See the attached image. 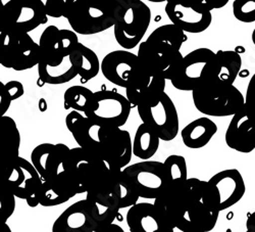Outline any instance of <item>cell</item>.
<instances>
[{"mask_svg":"<svg viewBox=\"0 0 255 232\" xmlns=\"http://www.w3.org/2000/svg\"><path fill=\"white\" fill-rule=\"evenodd\" d=\"M154 206L166 222L183 232L211 231L222 212L217 189L198 178L172 181Z\"/></svg>","mask_w":255,"mask_h":232,"instance_id":"6da1fadb","label":"cell"},{"mask_svg":"<svg viewBox=\"0 0 255 232\" xmlns=\"http://www.w3.org/2000/svg\"><path fill=\"white\" fill-rule=\"evenodd\" d=\"M186 40L185 32L173 24L156 28L139 44L137 55L141 65L168 80L183 57L181 48Z\"/></svg>","mask_w":255,"mask_h":232,"instance_id":"7a4b0ae2","label":"cell"},{"mask_svg":"<svg viewBox=\"0 0 255 232\" xmlns=\"http://www.w3.org/2000/svg\"><path fill=\"white\" fill-rule=\"evenodd\" d=\"M63 169L75 184L78 195L110 194L112 167L99 155L80 146L70 149Z\"/></svg>","mask_w":255,"mask_h":232,"instance_id":"3957f363","label":"cell"},{"mask_svg":"<svg viewBox=\"0 0 255 232\" xmlns=\"http://www.w3.org/2000/svg\"><path fill=\"white\" fill-rule=\"evenodd\" d=\"M151 23V10L142 0H125L118 3L115 38L124 49L137 47Z\"/></svg>","mask_w":255,"mask_h":232,"instance_id":"277c9868","label":"cell"},{"mask_svg":"<svg viewBox=\"0 0 255 232\" xmlns=\"http://www.w3.org/2000/svg\"><path fill=\"white\" fill-rule=\"evenodd\" d=\"M195 108L210 117H229L240 111L245 103L242 92L234 84L201 82L192 90Z\"/></svg>","mask_w":255,"mask_h":232,"instance_id":"5b68a950","label":"cell"},{"mask_svg":"<svg viewBox=\"0 0 255 232\" xmlns=\"http://www.w3.org/2000/svg\"><path fill=\"white\" fill-rule=\"evenodd\" d=\"M42 0H0V31L30 33L47 23Z\"/></svg>","mask_w":255,"mask_h":232,"instance_id":"8992f818","label":"cell"},{"mask_svg":"<svg viewBox=\"0 0 255 232\" xmlns=\"http://www.w3.org/2000/svg\"><path fill=\"white\" fill-rule=\"evenodd\" d=\"M118 3L119 0H84L67 19L77 34H99L114 27Z\"/></svg>","mask_w":255,"mask_h":232,"instance_id":"52a82bcc","label":"cell"},{"mask_svg":"<svg viewBox=\"0 0 255 232\" xmlns=\"http://www.w3.org/2000/svg\"><path fill=\"white\" fill-rule=\"evenodd\" d=\"M40 58L39 43L26 32H1L0 65L23 72L36 67Z\"/></svg>","mask_w":255,"mask_h":232,"instance_id":"ba28073f","label":"cell"},{"mask_svg":"<svg viewBox=\"0 0 255 232\" xmlns=\"http://www.w3.org/2000/svg\"><path fill=\"white\" fill-rule=\"evenodd\" d=\"M137 111L145 123L158 135L160 140H174L180 130L179 115L173 99L164 91L155 99L138 105Z\"/></svg>","mask_w":255,"mask_h":232,"instance_id":"9c48e42d","label":"cell"},{"mask_svg":"<svg viewBox=\"0 0 255 232\" xmlns=\"http://www.w3.org/2000/svg\"><path fill=\"white\" fill-rule=\"evenodd\" d=\"M132 104L123 94L113 90L93 92L84 115L100 126L122 127L131 114Z\"/></svg>","mask_w":255,"mask_h":232,"instance_id":"30bf717a","label":"cell"},{"mask_svg":"<svg viewBox=\"0 0 255 232\" xmlns=\"http://www.w3.org/2000/svg\"><path fill=\"white\" fill-rule=\"evenodd\" d=\"M130 178L139 198L155 200L171 183V178L163 163L144 160L123 168Z\"/></svg>","mask_w":255,"mask_h":232,"instance_id":"8fae6325","label":"cell"},{"mask_svg":"<svg viewBox=\"0 0 255 232\" xmlns=\"http://www.w3.org/2000/svg\"><path fill=\"white\" fill-rule=\"evenodd\" d=\"M216 52L209 48H197L183 56L168 78L181 91H192L205 79Z\"/></svg>","mask_w":255,"mask_h":232,"instance_id":"7c38bea8","label":"cell"},{"mask_svg":"<svg viewBox=\"0 0 255 232\" xmlns=\"http://www.w3.org/2000/svg\"><path fill=\"white\" fill-rule=\"evenodd\" d=\"M164 9L172 24L185 33H202L212 22L211 10L197 0H167Z\"/></svg>","mask_w":255,"mask_h":232,"instance_id":"4fadbf2b","label":"cell"},{"mask_svg":"<svg viewBox=\"0 0 255 232\" xmlns=\"http://www.w3.org/2000/svg\"><path fill=\"white\" fill-rule=\"evenodd\" d=\"M98 155L110 167L123 169L129 165L133 156L130 133L115 126H100Z\"/></svg>","mask_w":255,"mask_h":232,"instance_id":"5bb4252c","label":"cell"},{"mask_svg":"<svg viewBox=\"0 0 255 232\" xmlns=\"http://www.w3.org/2000/svg\"><path fill=\"white\" fill-rule=\"evenodd\" d=\"M79 42L77 33L73 30L58 29L56 26H48L39 39V62L55 67L62 64Z\"/></svg>","mask_w":255,"mask_h":232,"instance_id":"9a60e30c","label":"cell"},{"mask_svg":"<svg viewBox=\"0 0 255 232\" xmlns=\"http://www.w3.org/2000/svg\"><path fill=\"white\" fill-rule=\"evenodd\" d=\"M5 179L15 198L25 200L31 208L40 205L41 177L31 162L18 157Z\"/></svg>","mask_w":255,"mask_h":232,"instance_id":"2e32d148","label":"cell"},{"mask_svg":"<svg viewBox=\"0 0 255 232\" xmlns=\"http://www.w3.org/2000/svg\"><path fill=\"white\" fill-rule=\"evenodd\" d=\"M140 67L138 55L127 49L112 51L100 62V71L104 78L123 88L127 87Z\"/></svg>","mask_w":255,"mask_h":232,"instance_id":"e0dca14e","label":"cell"},{"mask_svg":"<svg viewBox=\"0 0 255 232\" xmlns=\"http://www.w3.org/2000/svg\"><path fill=\"white\" fill-rule=\"evenodd\" d=\"M166 81L161 75L148 71L141 65L125 88L126 97L135 107L149 102L165 91Z\"/></svg>","mask_w":255,"mask_h":232,"instance_id":"ac0fdd59","label":"cell"},{"mask_svg":"<svg viewBox=\"0 0 255 232\" xmlns=\"http://www.w3.org/2000/svg\"><path fill=\"white\" fill-rule=\"evenodd\" d=\"M230 149L242 154L255 150V122L244 107L232 116L225 135Z\"/></svg>","mask_w":255,"mask_h":232,"instance_id":"d6986e66","label":"cell"},{"mask_svg":"<svg viewBox=\"0 0 255 232\" xmlns=\"http://www.w3.org/2000/svg\"><path fill=\"white\" fill-rule=\"evenodd\" d=\"M69 152L70 147L63 143H41L33 150L31 163L41 178L49 179L63 171V162Z\"/></svg>","mask_w":255,"mask_h":232,"instance_id":"ffe728a7","label":"cell"},{"mask_svg":"<svg viewBox=\"0 0 255 232\" xmlns=\"http://www.w3.org/2000/svg\"><path fill=\"white\" fill-rule=\"evenodd\" d=\"M127 224L131 232H174L154 204L136 203L127 213Z\"/></svg>","mask_w":255,"mask_h":232,"instance_id":"44dd1931","label":"cell"},{"mask_svg":"<svg viewBox=\"0 0 255 232\" xmlns=\"http://www.w3.org/2000/svg\"><path fill=\"white\" fill-rule=\"evenodd\" d=\"M208 183L214 186L220 197L221 211L239 203L246 193L245 181L237 169H227L212 176Z\"/></svg>","mask_w":255,"mask_h":232,"instance_id":"7402d4cb","label":"cell"},{"mask_svg":"<svg viewBox=\"0 0 255 232\" xmlns=\"http://www.w3.org/2000/svg\"><path fill=\"white\" fill-rule=\"evenodd\" d=\"M20 133L14 120L0 117V176L5 178L19 157Z\"/></svg>","mask_w":255,"mask_h":232,"instance_id":"603a6c76","label":"cell"},{"mask_svg":"<svg viewBox=\"0 0 255 232\" xmlns=\"http://www.w3.org/2000/svg\"><path fill=\"white\" fill-rule=\"evenodd\" d=\"M78 195L77 188L65 171L49 179L41 178L39 204L43 207H55L66 204Z\"/></svg>","mask_w":255,"mask_h":232,"instance_id":"cb8c5ba5","label":"cell"},{"mask_svg":"<svg viewBox=\"0 0 255 232\" xmlns=\"http://www.w3.org/2000/svg\"><path fill=\"white\" fill-rule=\"evenodd\" d=\"M96 230L86 199L66 209L52 225V232H96Z\"/></svg>","mask_w":255,"mask_h":232,"instance_id":"d4e9b609","label":"cell"},{"mask_svg":"<svg viewBox=\"0 0 255 232\" xmlns=\"http://www.w3.org/2000/svg\"><path fill=\"white\" fill-rule=\"evenodd\" d=\"M66 125L80 147L98 155L100 125L77 111H72L67 116Z\"/></svg>","mask_w":255,"mask_h":232,"instance_id":"484cf974","label":"cell"},{"mask_svg":"<svg viewBox=\"0 0 255 232\" xmlns=\"http://www.w3.org/2000/svg\"><path fill=\"white\" fill-rule=\"evenodd\" d=\"M242 68V58L237 51L219 50L207 76L202 82H215L232 85L236 81Z\"/></svg>","mask_w":255,"mask_h":232,"instance_id":"4316f807","label":"cell"},{"mask_svg":"<svg viewBox=\"0 0 255 232\" xmlns=\"http://www.w3.org/2000/svg\"><path fill=\"white\" fill-rule=\"evenodd\" d=\"M86 200L92 219L97 227L96 232H100L104 227L115 222L121 209L110 195L87 193Z\"/></svg>","mask_w":255,"mask_h":232,"instance_id":"83f0119b","label":"cell"},{"mask_svg":"<svg viewBox=\"0 0 255 232\" xmlns=\"http://www.w3.org/2000/svg\"><path fill=\"white\" fill-rule=\"evenodd\" d=\"M218 132L217 124L209 118H198L186 125L181 131L182 141L191 150L206 146Z\"/></svg>","mask_w":255,"mask_h":232,"instance_id":"f1b7e54d","label":"cell"},{"mask_svg":"<svg viewBox=\"0 0 255 232\" xmlns=\"http://www.w3.org/2000/svg\"><path fill=\"white\" fill-rule=\"evenodd\" d=\"M69 58L82 82L92 80L100 71V61L97 54L80 42L72 49Z\"/></svg>","mask_w":255,"mask_h":232,"instance_id":"f546056e","label":"cell"},{"mask_svg":"<svg viewBox=\"0 0 255 232\" xmlns=\"http://www.w3.org/2000/svg\"><path fill=\"white\" fill-rule=\"evenodd\" d=\"M120 209L130 208L138 203L139 196L130 178L123 169L112 167V178L109 194Z\"/></svg>","mask_w":255,"mask_h":232,"instance_id":"4dcf8cb0","label":"cell"},{"mask_svg":"<svg viewBox=\"0 0 255 232\" xmlns=\"http://www.w3.org/2000/svg\"><path fill=\"white\" fill-rule=\"evenodd\" d=\"M160 138L145 123L139 125L132 141L133 155L142 161L150 160L158 151Z\"/></svg>","mask_w":255,"mask_h":232,"instance_id":"1f68e13d","label":"cell"},{"mask_svg":"<svg viewBox=\"0 0 255 232\" xmlns=\"http://www.w3.org/2000/svg\"><path fill=\"white\" fill-rule=\"evenodd\" d=\"M37 67L40 81L44 84H50V85H60V84L68 83L78 76L75 68L71 64L70 58H67L62 64L55 67L41 64V62H38Z\"/></svg>","mask_w":255,"mask_h":232,"instance_id":"d6a6232c","label":"cell"},{"mask_svg":"<svg viewBox=\"0 0 255 232\" xmlns=\"http://www.w3.org/2000/svg\"><path fill=\"white\" fill-rule=\"evenodd\" d=\"M15 210V197L6 179L0 176V232H10L7 220Z\"/></svg>","mask_w":255,"mask_h":232,"instance_id":"836d02e7","label":"cell"},{"mask_svg":"<svg viewBox=\"0 0 255 232\" xmlns=\"http://www.w3.org/2000/svg\"><path fill=\"white\" fill-rule=\"evenodd\" d=\"M93 92L85 86L74 85L68 88L63 95V107L66 110H73L85 113L88 109Z\"/></svg>","mask_w":255,"mask_h":232,"instance_id":"e575fe53","label":"cell"},{"mask_svg":"<svg viewBox=\"0 0 255 232\" xmlns=\"http://www.w3.org/2000/svg\"><path fill=\"white\" fill-rule=\"evenodd\" d=\"M84 0H46V13L50 17L68 18Z\"/></svg>","mask_w":255,"mask_h":232,"instance_id":"d590c367","label":"cell"},{"mask_svg":"<svg viewBox=\"0 0 255 232\" xmlns=\"http://www.w3.org/2000/svg\"><path fill=\"white\" fill-rule=\"evenodd\" d=\"M163 165L172 181H181L188 178V169L186 159L179 155H172L167 157Z\"/></svg>","mask_w":255,"mask_h":232,"instance_id":"8d00e7d4","label":"cell"},{"mask_svg":"<svg viewBox=\"0 0 255 232\" xmlns=\"http://www.w3.org/2000/svg\"><path fill=\"white\" fill-rule=\"evenodd\" d=\"M233 14L239 22L251 24L255 22V0H235Z\"/></svg>","mask_w":255,"mask_h":232,"instance_id":"74e56055","label":"cell"},{"mask_svg":"<svg viewBox=\"0 0 255 232\" xmlns=\"http://www.w3.org/2000/svg\"><path fill=\"white\" fill-rule=\"evenodd\" d=\"M244 97H245V103H244L245 108L247 109L249 115L255 122V74H253V76L251 77L248 83L246 95Z\"/></svg>","mask_w":255,"mask_h":232,"instance_id":"f35d334b","label":"cell"},{"mask_svg":"<svg viewBox=\"0 0 255 232\" xmlns=\"http://www.w3.org/2000/svg\"><path fill=\"white\" fill-rule=\"evenodd\" d=\"M5 88L8 92V95L11 99V101L22 97L25 93V88L24 85L18 81H9L4 84Z\"/></svg>","mask_w":255,"mask_h":232,"instance_id":"ab89813d","label":"cell"},{"mask_svg":"<svg viewBox=\"0 0 255 232\" xmlns=\"http://www.w3.org/2000/svg\"><path fill=\"white\" fill-rule=\"evenodd\" d=\"M11 104V99L5 88L4 83L0 81V117L4 116Z\"/></svg>","mask_w":255,"mask_h":232,"instance_id":"60d3db41","label":"cell"},{"mask_svg":"<svg viewBox=\"0 0 255 232\" xmlns=\"http://www.w3.org/2000/svg\"><path fill=\"white\" fill-rule=\"evenodd\" d=\"M210 10L212 9H220L225 7L230 0H201Z\"/></svg>","mask_w":255,"mask_h":232,"instance_id":"b9f144b4","label":"cell"},{"mask_svg":"<svg viewBox=\"0 0 255 232\" xmlns=\"http://www.w3.org/2000/svg\"><path fill=\"white\" fill-rule=\"evenodd\" d=\"M246 229L247 232H255V212L248 215L246 221Z\"/></svg>","mask_w":255,"mask_h":232,"instance_id":"7bdbcfd3","label":"cell"},{"mask_svg":"<svg viewBox=\"0 0 255 232\" xmlns=\"http://www.w3.org/2000/svg\"><path fill=\"white\" fill-rule=\"evenodd\" d=\"M147 1L154 2V3H161V2H166L167 0H147Z\"/></svg>","mask_w":255,"mask_h":232,"instance_id":"ee69618b","label":"cell"},{"mask_svg":"<svg viewBox=\"0 0 255 232\" xmlns=\"http://www.w3.org/2000/svg\"><path fill=\"white\" fill-rule=\"evenodd\" d=\"M251 39H252L253 44L255 45V29H254V30H253V32H252V35H251Z\"/></svg>","mask_w":255,"mask_h":232,"instance_id":"f6af8a7d","label":"cell"},{"mask_svg":"<svg viewBox=\"0 0 255 232\" xmlns=\"http://www.w3.org/2000/svg\"><path fill=\"white\" fill-rule=\"evenodd\" d=\"M121 1H125V0H119V2H121Z\"/></svg>","mask_w":255,"mask_h":232,"instance_id":"bcb514c9","label":"cell"},{"mask_svg":"<svg viewBox=\"0 0 255 232\" xmlns=\"http://www.w3.org/2000/svg\"><path fill=\"white\" fill-rule=\"evenodd\" d=\"M197 1H200V2H202V1H201V0H197Z\"/></svg>","mask_w":255,"mask_h":232,"instance_id":"7dc6e473","label":"cell"},{"mask_svg":"<svg viewBox=\"0 0 255 232\" xmlns=\"http://www.w3.org/2000/svg\"><path fill=\"white\" fill-rule=\"evenodd\" d=\"M0 34H1V31H0Z\"/></svg>","mask_w":255,"mask_h":232,"instance_id":"c3c4849f","label":"cell"}]
</instances>
